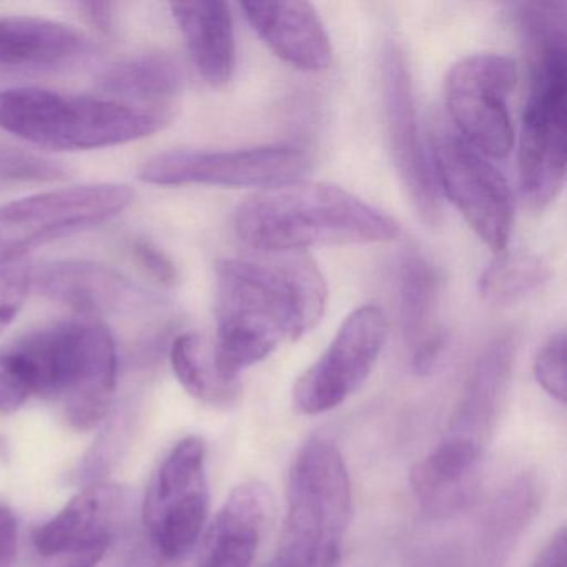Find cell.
Listing matches in <instances>:
<instances>
[{"label":"cell","mask_w":567,"mask_h":567,"mask_svg":"<svg viewBox=\"0 0 567 567\" xmlns=\"http://www.w3.org/2000/svg\"><path fill=\"white\" fill-rule=\"evenodd\" d=\"M519 24L530 65L520 128V192L530 208L544 210L566 184V19L549 9H530Z\"/></svg>","instance_id":"obj_5"},{"label":"cell","mask_w":567,"mask_h":567,"mask_svg":"<svg viewBox=\"0 0 567 567\" xmlns=\"http://www.w3.org/2000/svg\"><path fill=\"white\" fill-rule=\"evenodd\" d=\"M215 360L231 381L284 341L310 333L328 301L323 275L305 251L224 258L215 267Z\"/></svg>","instance_id":"obj_1"},{"label":"cell","mask_w":567,"mask_h":567,"mask_svg":"<svg viewBox=\"0 0 567 567\" xmlns=\"http://www.w3.org/2000/svg\"><path fill=\"white\" fill-rule=\"evenodd\" d=\"M310 167L308 155L293 145L197 151L177 148L145 162L138 178L162 187L214 185V187L265 188L298 181Z\"/></svg>","instance_id":"obj_11"},{"label":"cell","mask_w":567,"mask_h":567,"mask_svg":"<svg viewBox=\"0 0 567 567\" xmlns=\"http://www.w3.org/2000/svg\"><path fill=\"white\" fill-rule=\"evenodd\" d=\"M351 509L340 450L327 437H311L291 463L284 534L270 567H340Z\"/></svg>","instance_id":"obj_7"},{"label":"cell","mask_w":567,"mask_h":567,"mask_svg":"<svg viewBox=\"0 0 567 567\" xmlns=\"http://www.w3.org/2000/svg\"><path fill=\"white\" fill-rule=\"evenodd\" d=\"M68 177V168L59 162L24 148L0 145V182L51 184L65 181Z\"/></svg>","instance_id":"obj_26"},{"label":"cell","mask_w":567,"mask_h":567,"mask_svg":"<svg viewBox=\"0 0 567 567\" xmlns=\"http://www.w3.org/2000/svg\"><path fill=\"white\" fill-rule=\"evenodd\" d=\"M172 117L118 104L35 87L0 91V131L44 151L114 147L151 137Z\"/></svg>","instance_id":"obj_6"},{"label":"cell","mask_w":567,"mask_h":567,"mask_svg":"<svg viewBox=\"0 0 567 567\" xmlns=\"http://www.w3.org/2000/svg\"><path fill=\"white\" fill-rule=\"evenodd\" d=\"M122 506L117 484L85 487L68 506L35 530L34 544L42 557L69 556L91 547L111 544Z\"/></svg>","instance_id":"obj_18"},{"label":"cell","mask_w":567,"mask_h":567,"mask_svg":"<svg viewBox=\"0 0 567 567\" xmlns=\"http://www.w3.org/2000/svg\"><path fill=\"white\" fill-rule=\"evenodd\" d=\"M172 370L190 396L212 406L237 403L240 381L227 380L215 360L214 341L200 333L175 338L171 350Z\"/></svg>","instance_id":"obj_23"},{"label":"cell","mask_w":567,"mask_h":567,"mask_svg":"<svg viewBox=\"0 0 567 567\" xmlns=\"http://www.w3.org/2000/svg\"><path fill=\"white\" fill-rule=\"evenodd\" d=\"M184 82V71L171 55H138L102 75L99 97L174 118Z\"/></svg>","instance_id":"obj_21"},{"label":"cell","mask_w":567,"mask_h":567,"mask_svg":"<svg viewBox=\"0 0 567 567\" xmlns=\"http://www.w3.org/2000/svg\"><path fill=\"white\" fill-rule=\"evenodd\" d=\"M444 350V337L441 333L434 334L430 340L424 341L420 347L411 351V368L414 373L424 377L430 374L440 361Z\"/></svg>","instance_id":"obj_32"},{"label":"cell","mask_w":567,"mask_h":567,"mask_svg":"<svg viewBox=\"0 0 567 567\" xmlns=\"http://www.w3.org/2000/svg\"><path fill=\"white\" fill-rule=\"evenodd\" d=\"M32 396L31 383L21 360L6 350L0 353V411H16L24 406Z\"/></svg>","instance_id":"obj_29"},{"label":"cell","mask_w":567,"mask_h":567,"mask_svg":"<svg viewBox=\"0 0 567 567\" xmlns=\"http://www.w3.org/2000/svg\"><path fill=\"white\" fill-rule=\"evenodd\" d=\"M537 384L560 404L566 403V333L553 334L534 358Z\"/></svg>","instance_id":"obj_27"},{"label":"cell","mask_w":567,"mask_h":567,"mask_svg":"<svg viewBox=\"0 0 567 567\" xmlns=\"http://www.w3.org/2000/svg\"><path fill=\"white\" fill-rule=\"evenodd\" d=\"M234 227L258 254L388 244L401 237L393 217L323 182L295 181L257 192L238 205Z\"/></svg>","instance_id":"obj_3"},{"label":"cell","mask_w":567,"mask_h":567,"mask_svg":"<svg viewBox=\"0 0 567 567\" xmlns=\"http://www.w3.org/2000/svg\"><path fill=\"white\" fill-rule=\"evenodd\" d=\"M261 41L277 58L298 71L330 68L333 48L330 35L308 2H244L240 6Z\"/></svg>","instance_id":"obj_17"},{"label":"cell","mask_w":567,"mask_h":567,"mask_svg":"<svg viewBox=\"0 0 567 567\" xmlns=\"http://www.w3.org/2000/svg\"><path fill=\"white\" fill-rule=\"evenodd\" d=\"M537 486L520 476L507 483L456 529L420 553L414 567H503L536 514Z\"/></svg>","instance_id":"obj_14"},{"label":"cell","mask_w":567,"mask_h":567,"mask_svg":"<svg viewBox=\"0 0 567 567\" xmlns=\"http://www.w3.org/2000/svg\"><path fill=\"white\" fill-rule=\"evenodd\" d=\"M79 9L95 28L104 32L111 31L112 18H114L112 4H107V2H82V4H79Z\"/></svg>","instance_id":"obj_34"},{"label":"cell","mask_w":567,"mask_h":567,"mask_svg":"<svg viewBox=\"0 0 567 567\" xmlns=\"http://www.w3.org/2000/svg\"><path fill=\"white\" fill-rule=\"evenodd\" d=\"M513 361L511 334L496 338L483 351L443 440L411 470V491L431 519L456 516L476 501L484 454L506 401Z\"/></svg>","instance_id":"obj_2"},{"label":"cell","mask_w":567,"mask_h":567,"mask_svg":"<svg viewBox=\"0 0 567 567\" xmlns=\"http://www.w3.org/2000/svg\"><path fill=\"white\" fill-rule=\"evenodd\" d=\"M207 446L200 436L182 440L162 461L148 484L144 526L165 559L188 556L197 546L208 513Z\"/></svg>","instance_id":"obj_10"},{"label":"cell","mask_w":567,"mask_h":567,"mask_svg":"<svg viewBox=\"0 0 567 567\" xmlns=\"http://www.w3.org/2000/svg\"><path fill=\"white\" fill-rule=\"evenodd\" d=\"M172 16L187 42L192 61L212 87H224L235 69V32L225 2H177Z\"/></svg>","instance_id":"obj_22"},{"label":"cell","mask_w":567,"mask_h":567,"mask_svg":"<svg viewBox=\"0 0 567 567\" xmlns=\"http://www.w3.org/2000/svg\"><path fill=\"white\" fill-rule=\"evenodd\" d=\"M270 509V494L258 481L238 484L218 511L198 567H251Z\"/></svg>","instance_id":"obj_19"},{"label":"cell","mask_w":567,"mask_h":567,"mask_svg":"<svg viewBox=\"0 0 567 567\" xmlns=\"http://www.w3.org/2000/svg\"><path fill=\"white\" fill-rule=\"evenodd\" d=\"M18 520L8 507L0 506V567H12L18 557Z\"/></svg>","instance_id":"obj_31"},{"label":"cell","mask_w":567,"mask_h":567,"mask_svg":"<svg viewBox=\"0 0 567 567\" xmlns=\"http://www.w3.org/2000/svg\"><path fill=\"white\" fill-rule=\"evenodd\" d=\"M32 277L34 270L22 260L0 264V334L21 313L32 288Z\"/></svg>","instance_id":"obj_28"},{"label":"cell","mask_w":567,"mask_h":567,"mask_svg":"<svg viewBox=\"0 0 567 567\" xmlns=\"http://www.w3.org/2000/svg\"><path fill=\"white\" fill-rule=\"evenodd\" d=\"M567 536L566 529L560 527L549 543L540 550L534 560L533 567H566Z\"/></svg>","instance_id":"obj_33"},{"label":"cell","mask_w":567,"mask_h":567,"mask_svg":"<svg viewBox=\"0 0 567 567\" xmlns=\"http://www.w3.org/2000/svg\"><path fill=\"white\" fill-rule=\"evenodd\" d=\"M386 334V315L377 305L350 313L323 354L295 383L298 413H328L357 393L377 367Z\"/></svg>","instance_id":"obj_13"},{"label":"cell","mask_w":567,"mask_h":567,"mask_svg":"<svg viewBox=\"0 0 567 567\" xmlns=\"http://www.w3.org/2000/svg\"><path fill=\"white\" fill-rule=\"evenodd\" d=\"M89 41L71 25L31 16L0 18V69L58 68L87 54Z\"/></svg>","instance_id":"obj_20"},{"label":"cell","mask_w":567,"mask_h":567,"mask_svg":"<svg viewBox=\"0 0 567 567\" xmlns=\"http://www.w3.org/2000/svg\"><path fill=\"white\" fill-rule=\"evenodd\" d=\"M383 102L388 145L414 210L427 227L441 224V198L433 164L421 141L413 79L404 52L390 42L383 55Z\"/></svg>","instance_id":"obj_15"},{"label":"cell","mask_w":567,"mask_h":567,"mask_svg":"<svg viewBox=\"0 0 567 567\" xmlns=\"http://www.w3.org/2000/svg\"><path fill=\"white\" fill-rule=\"evenodd\" d=\"M9 350L21 360L32 394L61 406L65 423L91 431L104 420L117 384V347L92 318L44 324Z\"/></svg>","instance_id":"obj_4"},{"label":"cell","mask_w":567,"mask_h":567,"mask_svg":"<svg viewBox=\"0 0 567 567\" xmlns=\"http://www.w3.org/2000/svg\"><path fill=\"white\" fill-rule=\"evenodd\" d=\"M135 261L141 265L142 270L154 278L157 284L164 287H174L178 280V271L175 268L174 261L157 247L147 240L135 241L132 247Z\"/></svg>","instance_id":"obj_30"},{"label":"cell","mask_w":567,"mask_h":567,"mask_svg":"<svg viewBox=\"0 0 567 567\" xmlns=\"http://www.w3.org/2000/svg\"><path fill=\"white\" fill-rule=\"evenodd\" d=\"M516 75L513 59L497 54L467 55L447 72L444 92L453 127L486 157L504 158L513 151L507 101Z\"/></svg>","instance_id":"obj_12"},{"label":"cell","mask_w":567,"mask_h":567,"mask_svg":"<svg viewBox=\"0 0 567 567\" xmlns=\"http://www.w3.org/2000/svg\"><path fill=\"white\" fill-rule=\"evenodd\" d=\"M107 549L109 544H102V546L91 547V549H84L81 553L59 557L58 567H95L101 563Z\"/></svg>","instance_id":"obj_35"},{"label":"cell","mask_w":567,"mask_h":567,"mask_svg":"<svg viewBox=\"0 0 567 567\" xmlns=\"http://www.w3.org/2000/svg\"><path fill=\"white\" fill-rule=\"evenodd\" d=\"M134 192L87 184L29 195L0 207V264L21 261L42 245L91 230L127 210Z\"/></svg>","instance_id":"obj_8"},{"label":"cell","mask_w":567,"mask_h":567,"mask_svg":"<svg viewBox=\"0 0 567 567\" xmlns=\"http://www.w3.org/2000/svg\"><path fill=\"white\" fill-rule=\"evenodd\" d=\"M32 287L54 303L64 305L84 318L134 313L145 307L144 291L107 265L64 260L34 271Z\"/></svg>","instance_id":"obj_16"},{"label":"cell","mask_w":567,"mask_h":567,"mask_svg":"<svg viewBox=\"0 0 567 567\" xmlns=\"http://www.w3.org/2000/svg\"><path fill=\"white\" fill-rule=\"evenodd\" d=\"M437 287V275L430 261L417 255L401 260L398 268V305L401 331L411 351L440 333L433 330Z\"/></svg>","instance_id":"obj_24"},{"label":"cell","mask_w":567,"mask_h":567,"mask_svg":"<svg viewBox=\"0 0 567 567\" xmlns=\"http://www.w3.org/2000/svg\"><path fill=\"white\" fill-rule=\"evenodd\" d=\"M434 178L474 234L496 254L506 251L514 221V198L503 172L450 124L433 132Z\"/></svg>","instance_id":"obj_9"},{"label":"cell","mask_w":567,"mask_h":567,"mask_svg":"<svg viewBox=\"0 0 567 567\" xmlns=\"http://www.w3.org/2000/svg\"><path fill=\"white\" fill-rule=\"evenodd\" d=\"M549 277V267L536 254L503 251L481 275L477 291L486 303L509 307L536 293Z\"/></svg>","instance_id":"obj_25"}]
</instances>
